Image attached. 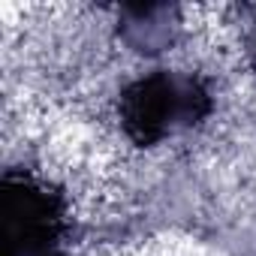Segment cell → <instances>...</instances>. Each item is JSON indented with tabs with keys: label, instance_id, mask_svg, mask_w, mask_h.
<instances>
[{
	"label": "cell",
	"instance_id": "1",
	"mask_svg": "<svg viewBox=\"0 0 256 256\" xmlns=\"http://www.w3.org/2000/svg\"><path fill=\"white\" fill-rule=\"evenodd\" d=\"M214 112L211 82L196 72L151 70L118 96V120L136 148H157L205 124Z\"/></svg>",
	"mask_w": 256,
	"mask_h": 256
},
{
	"label": "cell",
	"instance_id": "4",
	"mask_svg": "<svg viewBox=\"0 0 256 256\" xmlns=\"http://www.w3.org/2000/svg\"><path fill=\"white\" fill-rule=\"evenodd\" d=\"M244 52H247V60H250V66L256 70V16H253V22H250L247 34H244Z\"/></svg>",
	"mask_w": 256,
	"mask_h": 256
},
{
	"label": "cell",
	"instance_id": "2",
	"mask_svg": "<svg viewBox=\"0 0 256 256\" xmlns=\"http://www.w3.org/2000/svg\"><path fill=\"white\" fill-rule=\"evenodd\" d=\"M0 232L6 256H66L70 199L52 181L10 169L0 184Z\"/></svg>",
	"mask_w": 256,
	"mask_h": 256
},
{
	"label": "cell",
	"instance_id": "3",
	"mask_svg": "<svg viewBox=\"0 0 256 256\" xmlns=\"http://www.w3.org/2000/svg\"><path fill=\"white\" fill-rule=\"evenodd\" d=\"M118 34L139 54H160L175 46L181 34V16L175 6H166V4L124 6L118 18Z\"/></svg>",
	"mask_w": 256,
	"mask_h": 256
}]
</instances>
